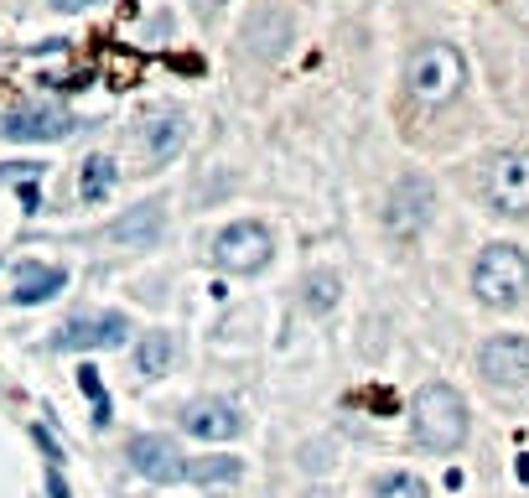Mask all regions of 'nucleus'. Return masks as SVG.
<instances>
[{"instance_id": "nucleus-2", "label": "nucleus", "mask_w": 529, "mask_h": 498, "mask_svg": "<svg viewBox=\"0 0 529 498\" xmlns=\"http://www.w3.org/2000/svg\"><path fill=\"white\" fill-rule=\"evenodd\" d=\"M410 431L426 451H457L467 441V400L451 385H420L410 400Z\"/></svg>"}, {"instance_id": "nucleus-23", "label": "nucleus", "mask_w": 529, "mask_h": 498, "mask_svg": "<svg viewBox=\"0 0 529 498\" xmlns=\"http://www.w3.org/2000/svg\"><path fill=\"white\" fill-rule=\"evenodd\" d=\"M48 498H73V493H68V482H63V472H58V467H48Z\"/></svg>"}, {"instance_id": "nucleus-7", "label": "nucleus", "mask_w": 529, "mask_h": 498, "mask_svg": "<svg viewBox=\"0 0 529 498\" xmlns=\"http://www.w3.org/2000/svg\"><path fill=\"white\" fill-rule=\"evenodd\" d=\"M130 338V317L120 312H83V317L63 322L52 333V348L58 354H94V348H120Z\"/></svg>"}, {"instance_id": "nucleus-1", "label": "nucleus", "mask_w": 529, "mask_h": 498, "mask_svg": "<svg viewBox=\"0 0 529 498\" xmlns=\"http://www.w3.org/2000/svg\"><path fill=\"white\" fill-rule=\"evenodd\" d=\"M467 83V58L451 42H420L405 63V94L416 99L420 110H441L462 94Z\"/></svg>"}, {"instance_id": "nucleus-18", "label": "nucleus", "mask_w": 529, "mask_h": 498, "mask_svg": "<svg viewBox=\"0 0 529 498\" xmlns=\"http://www.w3.org/2000/svg\"><path fill=\"white\" fill-rule=\"evenodd\" d=\"M114 182H120V166H114V156H89L79 172V193L83 203H104V197L114 193Z\"/></svg>"}, {"instance_id": "nucleus-16", "label": "nucleus", "mask_w": 529, "mask_h": 498, "mask_svg": "<svg viewBox=\"0 0 529 498\" xmlns=\"http://www.w3.org/2000/svg\"><path fill=\"white\" fill-rule=\"evenodd\" d=\"M172 358H176L172 333L151 327V333H141V338H135V374H141V379H161V374L172 369Z\"/></svg>"}, {"instance_id": "nucleus-9", "label": "nucleus", "mask_w": 529, "mask_h": 498, "mask_svg": "<svg viewBox=\"0 0 529 498\" xmlns=\"http://www.w3.org/2000/svg\"><path fill=\"white\" fill-rule=\"evenodd\" d=\"M182 145H187V120H182V110H156L135 125V156L145 161V172L166 166Z\"/></svg>"}, {"instance_id": "nucleus-17", "label": "nucleus", "mask_w": 529, "mask_h": 498, "mask_svg": "<svg viewBox=\"0 0 529 498\" xmlns=\"http://www.w3.org/2000/svg\"><path fill=\"white\" fill-rule=\"evenodd\" d=\"M337 296H343V275L337 270H312L302 281V306L312 312V317H327L337 306Z\"/></svg>"}, {"instance_id": "nucleus-14", "label": "nucleus", "mask_w": 529, "mask_h": 498, "mask_svg": "<svg viewBox=\"0 0 529 498\" xmlns=\"http://www.w3.org/2000/svg\"><path fill=\"white\" fill-rule=\"evenodd\" d=\"M291 37L296 32H291V16L280 11V5H259L255 16L244 21V52H249V58H265V63L286 52Z\"/></svg>"}, {"instance_id": "nucleus-5", "label": "nucleus", "mask_w": 529, "mask_h": 498, "mask_svg": "<svg viewBox=\"0 0 529 498\" xmlns=\"http://www.w3.org/2000/svg\"><path fill=\"white\" fill-rule=\"evenodd\" d=\"M482 203L503 218H529V151H493L482 166Z\"/></svg>"}, {"instance_id": "nucleus-22", "label": "nucleus", "mask_w": 529, "mask_h": 498, "mask_svg": "<svg viewBox=\"0 0 529 498\" xmlns=\"http://www.w3.org/2000/svg\"><path fill=\"white\" fill-rule=\"evenodd\" d=\"M218 11H224V0H193V16L197 21H213Z\"/></svg>"}, {"instance_id": "nucleus-6", "label": "nucleus", "mask_w": 529, "mask_h": 498, "mask_svg": "<svg viewBox=\"0 0 529 498\" xmlns=\"http://www.w3.org/2000/svg\"><path fill=\"white\" fill-rule=\"evenodd\" d=\"M270 260H275V239L270 228L255 224V218H239V224L213 234V265L228 275H259Z\"/></svg>"}, {"instance_id": "nucleus-20", "label": "nucleus", "mask_w": 529, "mask_h": 498, "mask_svg": "<svg viewBox=\"0 0 529 498\" xmlns=\"http://www.w3.org/2000/svg\"><path fill=\"white\" fill-rule=\"evenodd\" d=\"M374 498H431V488L416 472H385V478L374 482Z\"/></svg>"}, {"instance_id": "nucleus-11", "label": "nucleus", "mask_w": 529, "mask_h": 498, "mask_svg": "<svg viewBox=\"0 0 529 498\" xmlns=\"http://www.w3.org/2000/svg\"><path fill=\"white\" fill-rule=\"evenodd\" d=\"M79 130V120L68 110H58V104H32V110H11L5 120H0V135L5 141H63V135H73Z\"/></svg>"}, {"instance_id": "nucleus-12", "label": "nucleus", "mask_w": 529, "mask_h": 498, "mask_svg": "<svg viewBox=\"0 0 529 498\" xmlns=\"http://www.w3.org/2000/svg\"><path fill=\"white\" fill-rule=\"evenodd\" d=\"M161 234H166V203H161V197H151V203H141V208L120 213V218L104 228V239L125 244V249H151Z\"/></svg>"}, {"instance_id": "nucleus-8", "label": "nucleus", "mask_w": 529, "mask_h": 498, "mask_svg": "<svg viewBox=\"0 0 529 498\" xmlns=\"http://www.w3.org/2000/svg\"><path fill=\"white\" fill-rule=\"evenodd\" d=\"M478 374L498 389H524L529 385V338L498 333L478 348Z\"/></svg>"}, {"instance_id": "nucleus-24", "label": "nucleus", "mask_w": 529, "mask_h": 498, "mask_svg": "<svg viewBox=\"0 0 529 498\" xmlns=\"http://www.w3.org/2000/svg\"><path fill=\"white\" fill-rule=\"evenodd\" d=\"M52 11H63V16H73V11H89V5H99V0H48Z\"/></svg>"}, {"instance_id": "nucleus-19", "label": "nucleus", "mask_w": 529, "mask_h": 498, "mask_svg": "<svg viewBox=\"0 0 529 498\" xmlns=\"http://www.w3.org/2000/svg\"><path fill=\"white\" fill-rule=\"evenodd\" d=\"M182 478H193V482H234V478H244V462H239V457H193Z\"/></svg>"}, {"instance_id": "nucleus-10", "label": "nucleus", "mask_w": 529, "mask_h": 498, "mask_svg": "<svg viewBox=\"0 0 529 498\" xmlns=\"http://www.w3.org/2000/svg\"><path fill=\"white\" fill-rule=\"evenodd\" d=\"M125 457H130V467H135L141 478H151V482H182V472H187L182 451L172 447V436H161V431H141V436H130Z\"/></svg>"}, {"instance_id": "nucleus-3", "label": "nucleus", "mask_w": 529, "mask_h": 498, "mask_svg": "<svg viewBox=\"0 0 529 498\" xmlns=\"http://www.w3.org/2000/svg\"><path fill=\"white\" fill-rule=\"evenodd\" d=\"M529 291V255L519 244H482V255L472 260V296L493 312L524 302Z\"/></svg>"}, {"instance_id": "nucleus-13", "label": "nucleus", "mask_w": 529, "mask_h": 498, "mask_svg": "<svg viewBox=\"0 0 529 498\" xmlns=\"http://www.w3.org/2000/svg\"><path fill=\"white\" fill-rule=\"evenodd\" d=\"M182 431L197 441H234L244 431V416L228 400H193L182 410Z\"/></svg>"}, {"instance_id": "nucleus-15", "label": "nucleus", "mask_w": 529, "mask_h": 498, "mask_svg": "<svg viewBox=\"0 0 529 498\" xmlns=\"http://www.w3.org/2000/svg\"><path fill=\"white\" fill-rule=\"evenodd\" d=\"M63 286H68L63 265H37V260H26V265L16 270V291H11V302H16V306H42V302H52Z\"/></svg>"}, {"instance_id": "nucleus-4", "label": "nucleus", "mask_w": 529, "mask_h": 498, "mask_svg": "<svg viewBox=\"0 0 529 498\" xmlns=\"http://www.w3.org/2000/svg\"><path fill=\"white\" fill-rule=\"evenodd\" d=\"M431 218H436V187H431V177L405 172V177L389 187L385 213H379L385 234H389L395 244H410V239H420V234L431 228Z\"/></svg>"}, {"instance_id": "nucleus-21", "label": "nucleus", "mask_w": 529, "mask_h": 498, "mask_svg": "<svg viewBox=\"0 0 529 498\" xmlns=\"http://www.w3.org/2000/svg\"><path fill=\"white\" fill-rule=\"evenodd\" d=\"M79 389L94 400V426L104 431L114 416H110V395H104V379H99V369H89V364H83V369H79Z\"/></svg>"}]
</instances>
